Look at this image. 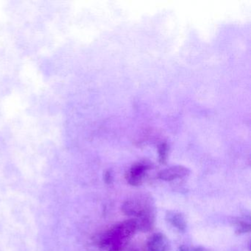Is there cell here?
Masks as SVG:
<instances>
[{
	"mask_svg": "<svg viewBox=\"0 0 251 251\" xmlns=\"http://www.w3.org/2000/svg\"><path fill=\"white\" fill-rule=\"evenodd\" d=\"M137 231L138 226L135 219L125 220L104 232L98 239V245L102 251H123Z\"/></svg>",
	"mask_w": 251,
	"mask_h": 251,
	"instance_id": "cell-1",
	"label": "cell"
},
{
	"mask_svg": "<svg viewBox=\"0 0 251 251\" xmlns=\"http://www.w3.org/2000/svg\"><path fill=\"white\" fill-rule=\"evenodd\" d=\"M122 211L136 220L155 219L154 202L148 195H136L126 200L122 205Z\"/></svg>",
	"mask_w": 251,
	"mask_h": 251,
	"instance_id": "cell-2",
	"label": "cell"
},
{
	"mask_svg": "<svg viewBox=\"0 0 251 251\" xmlns=\"http://www.w3.org/2000/svg\"><path fill=\"white\" fill-rule=\"evenodd\" d=\"M151 165L147 162H138L133 164L126 173V180L133 186H139L145 180V176Z\"/></svg>",
	"mask_w": 251,
	"mask_h": 251,
	"instance_id": "cell-3",
	"label": "cell"
},
{
	"mask_svg": "<svg viewBox=\"0 0 251 251\" xmlns=\"http://www.w3.org/2000/svg\"><path fill=\"white\" fill-rule=\"evenodd\" d=\"M147 248L148 251H170L171 245L165 235L156 233L148 238Z\"/></svg>",
	"mask_w": 251,
	"mask_h": 251,
	"instance_id": "cell-4",
	"label": "cell"
},
{
	"mask_svg": "<svg viewBox=\"0 0 251 251\" xmlns=\"http://www.w3.org/2000/svg\"><path fill=\"white\" fill-rule=\"evenodd\" d=\"M189 169L183 166H173L165 170H161L158 173V178L164 181H173L177 179H181L189 176Z\"/></svg>",
	"mask_w": 251,
	"mask_h": 251,
	"instance_id": "cell-5",
	"label": "cell"
},
{
	"mask_svg": "<svg viewBox=\"0 0 251 251\" xmlns=\"http://www.w3.org/2000/svg\"><path fill=\"white\" fill-rule=\"evenodd\" d=\"M166 220L172 227L179 232H183L186 230L187 223L186 218L181 213L176 211H168L166 215Z\"/></svg>",
	"mask_w": 251,
	"mask_h": 251,
	"instance_id": "cell-6",
	"label": "cell"
},
{
	"mask_svg": "<svg viewBox=\"0 0 251 251\" xmlns=\"http://www.w3.org/2000/svg\"><path fill=\"white\" fill-rule=\"evenodd\" d=\"M235 228H236V233L238 234L241 233H248L251 230V224L249 222L242 219L237 218L233 221Z\"/></svg>",
	"mask_w": 251,
	"mask_h": 251,
	"instance_id": "cell-7",
	"label": "cell"
},
{
	"mask_svg": "<svg viewBox=\"0 0 251 251\" xmlns=\"http://www.w3.org/2000/svg\"><path fill=\"white\" fill-rule=\"evenodd\" d=\"M158 155L161 164H165L167 156V146L166 144H162L158 148Z\"/></svg>",
	"mask_w": 251,
	"mask_h": 251,
	"instance_id": "cell-8",
	"label": "cell"
},
{
	"mask_svg": "<svg viewBox=\"0 0 251 251\" xmlns=\"http://www.w3.org/2000/svg\"><path fill=\"white\" fill-rule=\"evenodd\" d=\"M179 251H208V250L201 246L190 247L187 245H181L179 248Z\"/></svg>",
	"mask_w": 251,
	"mask_h": 251,
	"instance_id": "cell-9",
	"label": "cell"
},
{
	"mask_svg": "<svg viewBox=\"0 0 251 251\" xmlns=\"http://www.w3.org/2000/svg\"><path fill=\"white\" fill-rule=\"evenodd\" d=\"M104 178H105V183H108V184H111L113 180V176L111 172L107 171L106 173H105V177H104Z\"/></svg>",
	"mask_w": 251,
	"mask_h": 251,
	"instance_id": "cell-10",
	"label": "cell"
}]
</instances>
